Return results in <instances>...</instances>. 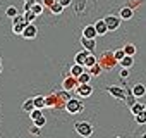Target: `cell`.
<instances>
[{
    "label": "cell",
    "instance_id": "1",
    "mask_svg": "<svg viewBox=\"0 0 146 138\" xmlns=\"http://www.w3.org/2000/svg\"><path fill=\"white\" fill-rule=\"evenodd\" d=\"M29 23L24 19V14H17L14 19H12V31L16 33V35H23V31H24V28L28 26Z\"/></svg>",
    "mask_w": 146,
    "mask_h": 138
},
{
    "label": "cell",
    "instance_id": "2",
    "mask_svg": "<svg viewBox=\"0 0 146 138\" xmlns=\"http://www.w3.org/2000/svg\"><path fill=\"white\" fill-rule=\"evenodd\" d=\"M65 111L69 114H78V112H83L84 111V105L79 102V98H69L65 102Z\"/></svg>",
    "mask_w": 146,
    "mask_h": 138
},
{
    "label": "cell",
    "instance_id": "3",
    "mask_svg": "<svg viewBox=\"0 0 146 138\" xmlns=\"http://www.w3.org/2000/svg\"><path fill=\"white\" fill-rule=\"evenodd\" d=\"M74 128H76V131H78L81 136H84V138H88V136H91V135H93V124H91V123H88V121L76 123V124H74Z\"/></svg>",
    "mask_w": 146,
    "mask_h": 138
},
{
    "label": "cell",
    "instance_id": "4",
    "mask_svg": "<svg viewBox=\"0 0 146 138\" xmlns=\"http://www.w3.org/2000/svg\"><path fill=\"white\" fill-rule=\"evenodd\" d=\"M76 93H78V97H81V98H88V97H91V93H93V86H91L90 83H79L78 88H76Z\"/></svg>",
    "mask_w": 146,
    "mask_h": 138
},
{
    "label": "cell",
    "instance_id": "5",
    "mask_svg": "<svg viewBox=\"0 0 146 138\" xmlns=\"http://www.w3.org/2000/svg\"><path fill=\"white\" fill-rule=\"evenodd\" d=\"M120 16H113V14H110V16H107L105 17V23H107V26H108V31H115L119 26H120Z\"/></svg>",
    "mask_w": 146,
    "mask_h": 138
},
{
    "label": "cell",
    "instance_id": "6",
    "mask_svg": "<svg viewBox=\"0 0 146 138\" xmlns=\"http://www.w3.org/2000/svg\"><path fill=\"white\" fill-rule=\"evenodd\" d=\"M102 62H103V67H107V71H110V69L113 67V64L119 62V60L113 57V52H105L103 57H102Z\"/></svg>",
    "mask_w": 146,
    "mask_h": 138
},
{
    "label": "cell",
    "instance_id": "7",
    "mask_svg": "<svg viewBox=\"0 0 146 138\" xmlns=\"http://www.w3.org/2000/svg\"><path fill=\"white\" fill-rule=\"evenodd\" d=\"M36 35H38V28H36L33 23H29V24L24 28V31H23V35H21V36H23V38H26V40H33Z\"/></svg>",
    "mask_w": 146,
    "mask_h": 138
},
{
    "label": "cell",
    "instance_id": "8",
    "mask_svg": "<svg viewBox=\"0 0 146 138\" xmlns=\"http://www.w3.org/2000/svg\"><path fill=\"white\" fill-rule=\"evenodd\" d=\"M78 85H79L78 78L70 74V76H69V78H65V81H64V90H65V92H69V90H74V88H78Z\"/></svg>",
    "mask_w": 146,
    "mask_h": 138
},
{
    "label": "cell",
    "instance_id": "9",
    "mask_svg": "<svg viewBox=\"0 0 146 138\" xmlns=\"http://www.w3.org/2000/svg\"><path fill=\"white\" fill-rule=\"evenodd\" d=\"M96 28H95V24H90V26H84V29H83V38H88V40H95L96 38Z\"/></svg>",
    "mask_w": 146,
    "mask_h": 138
},
{
    "label": "cell",
    "instance_id": "10",
    "mask_svg": "<svg viewBox=\"0 0 146 138\" xmlns=\"http://www.w3.org/2000/svg\"><path fill=\"white\" fill-rule=\"evenodd\" d=\"M107 92L115 98H125V92L120 86H107Z\"/></svg>",
    "mask_w": 146,
    "mask_h": 138
},
{
    "label": "cell",
    "instance_id": "11",
    "mask_svg": "<svg viewBox=\"0 0 146 138\" xmlns=\"http://www.w3.org/2000/svg\"><path fill=\"white\" fill-rule=\"evenodd\" d=\"M95 28H96V33H98L100 36L107 35V31H108V26H107L105 19H100V21H96V23H95Z\"/></svg>",
    "mask_w": 146,
    "mask_h": 138
},
{
    "label": "cell",
    "instance_id": "12",
    "mask_svg": "<svg viewBox=\"0 0 146 138\" xmlns=\"http://www.w3.org/2000/svg\"><path fill=\"white\" fill-rule=\"evenodd\" d=\"M81 43H83V47H84V50H88V52H95V48H96V42L95 40H88V38H83L81 40Z\"/></svg>",
    "mask_w": 146,
    "mask_h": 138
},
{
    "label": "cell",
    "instance_id": "13",
    "mask_svg": "<svg viewBox=\"0 0 146 138\" xmlns=\"http://www.w3.org/2000/svg\"><path fill=\"white\" fill-rule=\"evenodd\" d=\"M84 71H86V67L81 66V64H74V66L70 67V74H72V76H76V78H79Z\"/></svg>",
    "mask_w": 146,
    "mask_h": 138
},
{
    "label": "cell",
    "instance_id": "14",
    "mask_svg": "<svg viewBox=\"0 0 146 138\" xmlns=\"http://www.w3.org/2000/svg\"><path fill=\"white\" fill-rule=\"evenodd\" d=\"M91 52H88V50H81V52H78L76 54V64H81V66H84V62H86V57L90 55Z\"/></svg>",
    "mask_w": 146,
    "mask_h": 138
},
{
    "label": "cell",
    "instance_id": "15",
    "mask_svg": "<svg viewBox=\"0 0 146 138\" xmlns=\"http://www.w3.org/2000/svg\"><path fill=\"white\" fill-rule=\"evenodd\" d=\"M144 93H146L144 85H141V83L134 85V88H132V95H134V97H144Z\"/></svg>",
    "mask_w": 146,
    "mask_h": 138
},
{
    "label": "cell",
    "instance_id": "16",
    "mask_svg": "<svg viewBox=\"0 0 146 138\" xmlns=\"http://www.w3.org/2000/svg\"><path fill=\"white\" fill-rule=\"evenodd\" d=\"M33 102H35V107H36V109H43V107H46V97H43V95L35 97Z\"/></svg>",
    "mask_w": 146,
    "mask_h": 138
},
{
    "label": "cell",
    "instance_id": "17",
    "mask_svg": "<svg viewBox=\"0 0 146 138\" xmlns=\"http://www.w3.org/2000/svg\"><path fill=\"white\" fill-rule=\"evenodd\" d=\"M146 107H144V104H141V102H134L132 105H131V112L134 114V116H137L141 111H144Z\"/></svg>",
    "mask_w": 146,
    "mask_h": 138
},
{
    "label": "cell",
    "instance_id": "18",
    "mask_svg": "<svg viewBox=\"0 0 146 138\" xmlns=\"http://www.w3.org/2000/svg\"><path fill=\"white\" fill-rule=\"evenodd\" d=\"M132 64H134V57H132V55H125V57L120 60V66H122V67H125V69H129Z\"/></svg>",
    "mask_w": 146,
    "mask_h": 138
},
{
    "label": "cell",
    "instance_id": "19",
    "mask_svg": "<svg viewBox=\"0 0 146 138\" xmlns=\"http://www.w3.org/2000/svg\"><path fill=\"white\" fill-rule=\"evenodd\" d=\"M132 14H134V11H132V9H129V7L120 9V19H131V17H132Z\"/></svg>",
    "mask_w": 146,
    "mask_h": 138
},
{
    "label": "cell",
    "instance_id": "20",
    "mask_svg": "<svg viewBox=\"0 0 146 138\" xmlns=\"http://www.w3.org/2000/svg\"><path fill=\"white\" fill-rule=\"evenodd\" d=\"M96 62H98V59H96V57H95L93 54H90V55L86 57V62H84V67H86V69H90V67H93V66H95Z\"/></svg>",
    "mask_w": 146,
    "mask_h": 138
},
{
    "label": "cell",
    "instance_id": "21",
    "mask_svg": "<svg viewBox=\"0 0 146 138\" xmlns=\"http://www.w3.org/2000/svg\"><path fill=\"white\" fill-rule=\"evenodd\" d=\"M102 69H103V67H102V66H100V64L96 62V64H95L93 67H90V69H86V71H88V73L91 74V76H98V74L102 73Z\"/></svg>",
    "mask_w": 146,
    "mask_h": 138
},
{
    "label": "cell",
    "instance_id": "22",
    "mask_svg": "<svg viewBox=\"0 0 146 138\" xmlns=\"http://www.w3.org/2000/svg\"><path fill=\"white\" fill-rule=\"evenodd\" d=\"M50 11H52V14H62V11H64V5L58 2V0H57V2L50 7Z\"/></svg>",
    "mask_w": 146,
    "mask_h": 138
},
{
    "label": "cell",
    "instance_id": "23",
    "mask_svg": "<svg viewBox=\"0 0 146 138\" xmlns=\"http://www.w3.org/2000/svg\"><path fill=\"white\" fill-rule=\"evenodd\" d=\"M33 109H36V107H35V102H33V98H29V100H26V102L23 104V111H24V112H31Z\"/></svg>",
    "mask_w": 146,
    "mask_h": 138
},
{
    "label": "cell",
    "instance_id": "24",
    "mask_svg": "<svg viewBox=\"0 0 146 138\" xmlns=\"http://www.w3.org/2000/svg\"><path fill=\"white\" fill-rule=\"evenodd\" d=\"M134 117H136V123H137V124H146V109L141 111V112H139L137 116H134Z\"/></svg>",
    "mask_w": 146,
    "mask_h": 138
},
{
    "label": "cell",
    "instance_id": "25",
    "mask_svg": "<svg viewBox=\"0 0 146 138\" xmlns=\"http://www.w3.org/2000/svg\"><path fill=\"white\" fill-rule=\"evenodd\" d=\"M124 50H125V55H136V47L132 45V43H127L125 47H124Z\"/></svg>",
    "mask_w": 146,
    "mask_h": 138
},
{
    "label": "cell",
    "instance_id": "26",
    "mask_svg": "<svg viewBox=\"0 0 146 138\" xmlns=\"http://www.w3.org/2000/svg\"><path fill=\"white\" fill-rule=\"evenodd\" d=\"M36 17H38V16H36V14H35L33 11H26V12H24V19H26L28 23H33V21H35Z\"/></svg>",
    "mask_w": 146,
    "mask_h": 138
},
{
    "label": "cell",
    "instance_id": "27",
    "mask_svg": "<svg viewBox=\"0 0 146 138\" xmlns=\"http://www.w3.org/2000/svg\"><path fill=\"white\" fill-rule=\"evenodd\" d=\"M113 57H115V59H117V60L120 62V60H122V59L125 57V50H124V48H117V50L113 52Z\"/></svg>",
    "mask_w": 146,
    "mask_h": 138
},
{
    "label": "cell",
    "instance_id": "28",
    "mask_svg": "<svg viewBox=\"0 0 146 138\" xmlns=\"http://www.w3.org/2000/svg\"><path fill=\"white\" fill-rule=\"evenodd\" d=\"M90 80H91V74H90L88 71H84V73L78 78V81H79V83H90Z\"/></svg>",
    "mask_w": 146,
    "mask_h": 138
},
{
    "label": "cell",
    "instance_id": "29",
    "mask_svg": "<svg viewBox=\"0 0 146 138\" xmlns=\"http://www.w3.org/2000/svg\"><path fill=\"white\" fill-rule=\"evenodd\" d=\"M31 11H33V12H35L36 16H40V14L43 12V4H38V2H36V4H35V5L31 7Z\"/></svg>",
    "mask_w": 146,
    "mask_h": 138
},
{
    "label": "cell",
    "instance_id": "30",
    "mask_svg": "<svg viewBox=\"0 0 146 138\" xmlns=\"http://www.w3.org/2000/svg\"><path fill=\"white\" fill-rule=\"evenodd\" d=\"M29 116H31V119L35 121V119H38V117H41V116H43V112H41V109H33V111L29 112Z\"/></svg>",
    "mask_w": 146,
    "mask_h": 138
},
{
    "label": "cell",
    "instance_id": "31",
    "mask_svg": "<svg viewBox=\"0 0 146 138\" xmlns=\"http://www.w3.org/2000/svg\"><path fill=\"white\" fill-rule=\"evenodd\" d=\"M5 14H7L9 17H12V19H14V17L17 16V9H16V7H7V11H5Z\"/></svg>",
    "mask_w": 146,
    "mask_h": 138
},
{
    "label": "cell",
    "instance_id": "32",
    "mask_svg": "<svg viewBox=\"0 0 146 138\" xmlns=\"http://www.w3.org/2000/svg\"><path fill=\"white\" fill-rule=\"evenodd\" d=\"M36 4V0H24V12L26 11H31V7Z\"/></svg>",
    "mask_w": 146,
    "mask_h": 138
},
{
    "label": "cell",
    "instance_id": "33",
    "mask_svg": "<svg viewBox=\"0 0 146 138\" xmlns=\"http://www.w3.org/2000/svg\"><path fill=\"white\" fill-rule=\"evenodd\" d=\"M33 123H35L36 126H40V128H43V126H45V123H46V119H45V116H41V117H38V119H35Z\"/></svg>",
    "mask_w": 146,
    "mask_h": 138
},
{
    "label": "cell",
    "instance_id": "34",
    "mask_svg": "<svg viewBox=\"0 0 146 138\" xmlns=\"http://www.w3.org/2000/svg\"><path fill=\"white\" fill-rule=\"evenodd\" d=\"M29 133H31V135H40V126L33 124V126L29 128Z\"/></svg>",
    "mask_w": 146,
    "mask_h": 138
},
{
    "label": "cell",
    "instance_id": "35",
    "mask_svg": "<svg viewBox=\"0 0 146 138\" xmlns=\"http://www.w3.org/2000/svg\"><path fill=\"white\" fill-rule=\"evenodd\" d=\"M55 2H57V0H43V5H45V7H48V9H50V7H52V5H53V4H55Z\"/></svg>",
    "mask_w": 146,
    "mask_h": 138
},
{
    "label": "cell",
    "instance_id": "36",
    "mask_svg": "<svg viewBox=\"0 0 146 138\" xmlns=\"http://www.w3.org/2000/svg\"><path fill=\"white\" fill-rule=\"evenodd\" d=\"M120 76H122V78H127V76H129V69H125V67H124L122 71H120Z\"/></svg>",
    "mask_w": 146,
    "mask_h": 138
},
{
    "label": "cell",
    "instance_id": "37",
    "mask_svg": "<svg viewBox=\"0 0 146 138\" xmlns=\"http://www.w3.org/2000/svg\"><path fill=\"white\" fill-rule=\"evenodd\" d=\"M58 2L64 5V7H67V5H70V0H58Z\"/></svg>",
    "mask_w": 146,
    "mask_h": 138
},
{
    "label": "cell",
    "instance_id": "38",
    "mask_svg": "<svg viewBox=\"0 0 146 138\" xmlns=\"http://www.w3.org/2000/svg\"><path fill=\"white\" fill-rule=\"evenodd\" d=\"M0 73H2V64H0Z\"/></svg>",
    "mask_w": 146,
    "mask_h": 138
},
{
    "label": "cell",
    "instance_id": "39",
    "mask_svg": "<svg viewBox=\"0 0 146 138\" xmlns=\"http://www.w3.org/2000/svg\"><path fill=\"white\" fill-rule=\"evenodd\" d=\"M141 138H146V133H144V135H143V136H141Z\"/></svg>",
    "mask_w": 146,
    "mask_h": 138
},
{
    "label": "cell",
    "instance_id": "40",
    "mask_svg": "<svg viewBox=\"0 0 146 138\" xmlns=\"http://www.w3.org/2000/svg\"><path fill=\"white\" fill-rule=\"evenodd\" d=\"M0 62H2V57H0Z\"/></svg>",
    "mask_w": 146,
    "mask_h": 138
},
{
    "label": "cell",
    "instance_id": "41",
    "mask_svg": "<svg viewBox=\"0 0 146 138\" xmlns=\"http://www.w3.org/2000/svg\"><path fill=\"white\" fill-rule=\"evenodd\" d=\"M117 138H120V136H117Z\"/></svg>",
    "mask_w": 146,
    "mask_h": 138
}]
</instances>
